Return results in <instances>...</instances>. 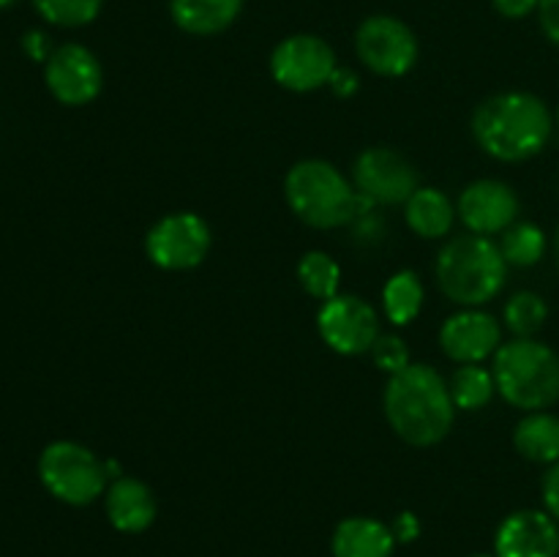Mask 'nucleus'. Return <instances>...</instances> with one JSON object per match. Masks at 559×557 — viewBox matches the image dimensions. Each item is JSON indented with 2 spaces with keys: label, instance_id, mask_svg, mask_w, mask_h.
I'll use <instances>...</instances> for the list:
<instances>
[{
  "label": "nucleus",
  "instance_id": "f257e3e1",
  "mask_svg": "<svg viewBox=\"0 0 559 557\" xmlns=\"http://www.w3.org/2000/svg\"><path fill=\"white\" fill-rule=\"evenodd\" d=\"M382 407L391 429L415 448L445 440L456 418L451 388L429 364H409L393 375L385 386Z\"/></svg>",
  "mask_w": 559,
  "mask_h": 557
},
{
  "label": "nucleus",
  "instance_id": "f03ea898",
  "mask_svg": "<svg viewBox=\"0 0 559 557\" xmlns=\"http://www.w3.org/2000/svg\"><path fill=\"white\" fill-rule=\"evenodd\" d=\"M555 118L540 96L506 91L486 98L473 115V137L491 158L506 164L538 156L551 140Z\"/></svg>",
  "mask_w": 559,
  "mask_h": 557
},
{
  "label": "nucleus",
  "instance_id": "7ed1b4c3",
  "mask_svg": "<svg viewBox=\"0 0 559 557\" xmlns=\"http://www.w3.org/2000/svg\"><path fill=\"white\" fill-rule=\"evenodd\" d=\"M437 284L453 304L480 309L506 287L508 262L500 244L486 235H459L440 249L435 262Z\"/></svg>",
  "mask_w": 559,
  "mask_h": 557
},
{
  "label": "nucleus",
  "instance_id": "20e7f679",
  "mask_svg": "<svg viewBox=\"0 0 559 557\" xmlns=\"http://www.w3.org/2000/svg\"><path fill=\"white\" fill-rule=\"evenodd\" d=\"M497 393L511 407L549 410L559 402V355L538 339H513L495 353Z\"/></svg>",
  "mask_w": 559,
  "mask_h": 557
},
{
  "label": "nucleus",
  "instance_id": "39448f33",
  "mask_svg": "<svg viewBox=\"0 0 559 557\" xmlns=\"http://www.w3.org/2000/svg\"><path fill=\"white\" fill-rule=\"evenodd\" d=\"M284 197L295 216L314 229L344 227L358 213V191L342 169L322 158L293 164L284 178Z\"/></svg>",
  "mask_w": 559,
  "mask_h": 557
},
{
  "label": "nucleus",
  "instance_id": "423d86ee",
  "mask_svg": "<svg viewBox=\"0 0 559 557\" xmlns=\"http://www.w3.org/2000/svg\"><path fill=\"white\" fill-rule=\"evenodd\" d=\"M38 478L55 500L66 506H91L107 495V464L87 446L74 440L49 442L38 459Z\"/></svg>",
  "mask_w": 559,
  "mask_h": 557
},
{
  "label": "nucleus",
  "instance_id": "0eeeda50",
  "mask_svg": "<svg viewBox=\"0 0 559 557\" xmlns=\"http://www.w3.org/2000/svg\"><path fill=\"white\" fill-rule=\"evenodd\" d=\"M213 246L211 224L191 211L158 218L145 235V251L162 271H191L202 265Z\"/></svg>",
  "mask_w": 559,
  "mask_h": 557
},
{
  "label": "nucleus",
  "instance_id": "6e6552de",
  "mask_svg": "<svg viewBox=\"0 0 559 557\" xmlns=\"http://www.w3.org/2000/svg\"><path fill=\"white\" fill-rule=\"evenodd\" d=\"M336 69L338 63L333 47L314 33H295L276 44L271 55V76L276 80V85L293 93L320 91L331 82Z\"/></svg>",
  "mask_w": 559,
  "mask_h": 557
},
{
  "label": "nucleus",
  "instance_id": "1a4fd4ad",
  "mask_svg": "<svg viewBox=\"0 0 559 557\" xmlns=\"http://www.w3.org/2000/svg\"><path fill=\"white\" fill-rule=\"evenodd\" d=\"M355 52L377 76H404L418 63V38L399 16L374 14L360 22Z\"/></svg>",
  "mask_w": 559,
  "mask_h": 557
},
{
  "label": "nucleus",
  "instance_id": "9d476101",
  "mask_svg": "<svg viewBox=\"0 0 559 557\" xmlns=\"http://www.w3.org/2000/svg\"><path fill=\"white\" fill-rule=\"evenodd\" d=\"M317 331L333 353L364 355L371 353L377 336H380V317H377L374 306L366 304L360 295L338 293L336 298L320 306Z\"/></svg>",
  "mask_w": 559,
  "mask_h": 557
},
{
  "label": "nucleus",
  "instance_id": "9b49d317",
  "mask_svg": "<svg viewBox=\"0 0 559 557\" xmlns=\"http://www.w3.org/2000/svg\"><path fill=\"white\" fill-rule=\"evenodd\" d=\"M353 183L355 191L374 205H404L418 191L420 180L399 151L366 147L353 164Z\"/></svg>",
  "mask_w": 559,
  "mask_h": 557
},
{
  "label": "nucleus",
  "instance_id": "f8f14e48",
  "mask_svg": "<svg viewBox=\"0 0 559 557\" xmlns=\"http://www.w3.org/2000/svg\"><path fill=\"white\" fill-rule=\"evenodd\" d=\"M49 93L66 107H85L102 93L104 69L96 55L82 44H63L44 66Z\"/></svg>",
  "mask_w": 559,
  "mask_h": 557
},
{
  "label": "nucleus",
  "instance_id": "ddd939ff",
  "mask_svg": "<svg viewBox=\"0 0 559 557\" xmlns=\"http://www.w3.org/2000/svg\"><path fill=\"white\" fill-rule=\"evenodd\" d=\"M456 213L469 233L489 238V235L506 233L511 224H516L519 197L506 180L480 178L459 194Z\"/></svg>",
  "mask_w": 559,
  "mask_h": 557
},
{
  "label": "nucleus",
  "instance_id": "4468645a",
  "mask_svg": "<svg viewBox=\"0 0 559 557\" xmlns=\"http://www.w3.org/2000/svg\"><path fill=\"white\" fill-rule=\"evenodd\" d=\"M440 347L456 364H484L502 347V328L484 309H462L440 328Z\"/></svg>",
  "mask_w": 559,
  "mask_h": 557
},
{
  "label": "nucleus",
  "instance_id": "2eb2a0df",
  "mask_svg": "<svg viewBox=\"0 0 559 557\" xmlns=\"http://www.w3.org/2000/svg\"><path fill=\"white\" fill-rule=\"evenodd\" d=\"M497 557H559V522L549 511H513L495 535Z\"/></svg>",
  "mask_w": 559,
  "mask_h": 557
},
{
  "label": "nucleus",
  "instance_id": "dca6fc26",
  "mask_svg": "<svg viewBox=\"0 0 559 557\" xmlns=\"http://www.w3.org/2000/svg\"><path fill=\"white\" fill-rule=\"evenodd\" d=\"M104 508L109 524L120 533H142L156 522V497L151 486L131 475H120L107 486Z\"/></svg>",
  "mask_w": 559,
  "mask_h": 557
},
{
  "label": "nucleus",
  "instance_id": "f3484780",
  "mask_svg": "<svg viewBox=\"0 0 559 557\" xmlns=\"http://www.w3.org/2000/svg\"><path fill=\"white\" fill-rule=\"evenodd\" d=\"M331 549L333 557H391L396 535L380 519L349 517L333 530Z\"/></svg>",
  "mask_w": 559,
  "mask_h": 557
},
{
  "label": "nucleus",
  "instance_id": "a211bd4d",
  "mask_svg": "<svg viewBox=\"0 0 559 557\" xmlns=\"http://www.w3.org/2000/svg\"><path fill=\"white\" fill-rule=\"evenodd\" d=\"M404 222L426 240L445 238L456 222V205L442 189L418 186V191L404 202Z\"/></svg>",
  "mask_w": 559,
  "mask_h": 557
},
{
  "label": "nucleus",
  "instance_id": "6ab92c4d",
  "mask_svg": "<svg viewBox=\"0 0 559 557\" xmlns=\"http://www.w3.org/2000/svg\"><path fill=\"white\" fill-rule=\"evenodd\" d=\"M243 0H169L173 22L191 36H216L240 16Z\"/></svg>",
  "mask_w": 559,
  "mask_h": 557
},
{
  "label": "nucleus",
  "instance_id": "aec40b11",
  "mask_svg": "<svg viewBox=\"0 0 559 557\" xmlns=\"http://www.w3.org/2000/svg\"><path fill=\"white\" fill-rule=\"evenodd\" d=\"M513 446L527 462H559V415L546 413V410L527 413L513 429Z\"/></svg>",
  "mask_w": 559,
  "mask_h": 557
},
{
  "label": "nucleus",
  "instance_id": "412c9836",
  "mask_svg": "<svg viewBox=\"0 0 559 557\" xmlns=\"http://www.w3.org/2000/svg\"><path fill=\"white\" fill-rule=\"evenodd\" d=\"M426 300L424 282L415 271H399L382 287V309L393 325H409L420 315Z\"/></svg>",
  "mask_w": 559,
  "mask_h": 557
},
{
  "label": "nucleus",
  "instance_id": "4be33fe9",
  "mask_svg": "<svg viewBox=\"0 0 559 557\" xmlns=\"http://www.w3.org/2000/svg\"><path fill=\"white\" fill-rule=\"evenodd\" d=\"M448 388H451V396L456 410H467V413H475V410H484L486 404L495 399L497 382L495 371L486 369L480 364H462L453 377L448 380Z\"/></svg>",
  "mask_w": 559,
  "mask_h": 557
},
{
  "label": "nucleus",
  "instance_id": "5701e85b",
  "mask_svg": "<svg viewBox=\"0 0 559 557\" xmlns=\"http://www.w3.org/2000/svg\"><path fill=\"white\" fill-rule=\"evenodd\" d=\"M298 282L311 298L331 300L338 295L342 287V268L325 251H306L298 262Z\"/></svg>",
  "mask_w": 559,
  "mask_h": 557
},
{
  "label": "nucleus",
  "instance_id": "b1692460",
  "mask_svg": "<svg viewBox=\"0 0 559 557\" xmlns=\"http://www.w3.org/2000/svg\"><path fill=\"white\" fill-rule=\"evenodd\" d=\"M500 251L508 265L533 268L544 260L546 254V235L538 224L516 222L502 233Z\"/></svg>",
  "mask_w": 559,
  "mask_h": 557
},
{
  "label": "nucleus",
  "instance_id": "393cba45",
  "mask_svg": "<svg viewBox=\"0 0 559 557\" xmlns=\"http://www.w3.org/2000/svg\"><path fill=\"white\" fill-rule=\"evenodd\" d=\"M502 320L516 339H535V333L549 320V304L544 300V295L522 289L506 304Z\"/></svg>",
  "mask_w": 559,
  "mask_h": 557
},
{
  "label": "nucleus",
  "instance_id": "a878e982",
  "mask_svg": "<svg viewBox=\"0 0 559 557\" xmlns=\"http://www.w3.org/2000/svg\"><path fill=\"white\" fill-rule=\"evenodd\" d=\"M33 5L49 25L82 27L102 14L104 0H33Z\"/></svg>",
  "mask_w": 559,
  "mask_h": 557
},
{
  "label": "nucleus",
  "instance_id": "bb28decb",
  "mask_svg": "<svg viewBox=\"0 0 559 557\" xmlns=\"http://www.w3.org/2000/svg\"><path fill=\"white\" fill-rule=\"evenodd\" d=\"M371 360H374L377 369L385 371L388 377L399 375V371L407 369V366L413 364L407 342H404L399 333H380L374 347H371Z\"/></svg>",
  "mask_w": 559,
  "mask_h": 557
},
{
  "label": "nucleus",
  "instance_id": "cd10ccee",
  "mask_svg": "<svg viewBox=\"0 0 559 557\" xmlns=\"http://www.w3.org/2000/svg\"><path fill=\"white\" fill-rule=\"evenodd\" d=\"M538 20H540V31L546 33V38H549L555 47H559V0H540Z\"/></svg>",
  "mask_w": 559,
  "mask_h": 557
},
{
  "label": "nucleus",
  "instance_id": "c85d7f7f",
  "mask_svg": "<svg viewBox=\"0 0 559 557\" xmlns=\"http://www.w3.org/2000/svg\"><path fill=\"white\" fill-rule=\"evenodd\" d=\"M540 489H544L546 511H549L551 517L559 522V462L549 464V470H546V475H544V486H540Z\"/></svg>",
  "mask_w": 559,
  "mask_h": 557
},
{
  "label": "nucleus",
  "instance_id": "c756f323",
  "mask_svg": "<svg viewBox=\"0 0 559 557\" xmlns=\"http://www.w3.org/2000/svg\"><path fill=\"white\" fill-rule=\"evenodd\" d=\"M328 87H331V91H333V96L349 98V96H355V93H358L360 80H358V74H355L353 69H342V66H338V69L333 71V76H331V82H328Z\"/></svg>",
  "mask_w": 559,
  "mask_h": 557
},
{
  "label": "nucleus",
  "instance_id": "7c9ffc66",
  "mask_svg": "<svg viewBox=\"0 0 559 557\" xmlns=\"http://www.w3.org/2000/svg\"><path fill=\"white\" fill-rule=\"evenodd\" d=\"M391 530L393 535H396L399 544H409V541H415L420 535V519L415 517L413 511H402L396 519H393Z\"/></svg>",
  "mask_w": 559,
  "mask_h": 557
},
{
  "label": "nucleus",
  "instance_id": "2f4dec72",
  "mask_svg": "<svg viewBox=\"0 0 559 557\" xmlns=\"http://www.w3.org/2000/svg\"><path fill=\"white\" fill-rule=\"evenodd\" d=\"M540 0H491L497 11H500L506 20H524L530 16L533 11H538Z\"/></svg>",
  "mask_w": 559,
  "mask_h": 557
},
{
  "label": "nucleus",
  "instance_id": "473e14b6",
  "mask_svg": "<svg viewBox=\"0 0 559 557\" xmlns=\"http://www.w3.org/2000/svg\"><path fill=\"white\" fill-rule=\"evenodd\" d=\"M22 47H25V52L31 55L33 60H44V63H47L49 55L55 52V49L49 47V36L41 31L25 33V38H22Z\"/></svg>",
  "mask_w": 559,
  "mask_h": 557
},
{
  "label": "nucleus",
  "instance_id": "72a5a7b5",
  "mask_svg": "<svg viewBox=\"0 0 559 557\" xmlns=\"http://www.w3.org/2000/svg\"><path fill=\"white\" fill-rule=\"evenodd\" d=\"M555 260H557V268H559V227L555 233Z\"/></svg>",
  "mask_w": 559,
  "mask_h": 557
},
{
  "label": "nucleus",
  "instance_id": "f704fd0d",
  "mask_svg": "<svg viewBox=\"0 0 559 557\" xmlns=\"http://www.w3.org/2000/svg\"><path fill=\"white\" fill-rule=\"evenodd\" d=\"M16 0H0V9H9V5H14Z\"/></svg>",
  "mask_w": 559,
  "mask_h": 557
},
{
  "label": "nucleus",
  "instance_id": "c9c22d12",
  "mask_svg": "<svg viewBox=\"0 0 559 557\" xmlns=\"http://www.w3.org/2000/svg\"><path fill=\"white\" fill-rule=\"evenodd\" d=\"M557 126H559V107H557Z\"/></svg>",
  "mask_w": 559,
  "mask_h": 557
},
{
  "label": "nucleus",
  "instance_id": "e433bc0d",
  "mask_svg": "<svg viewBox=\"0 0 559 557\" xmlns=\"http://www.w3.org/2000/svg\"><path fill=\"white\" fill-rule=\"evenodd\" d=\"M475 557H489V555H475Z\"/></svg>",
  "mask_w": 559,
  "mask_h": 557
}]
</instances>
